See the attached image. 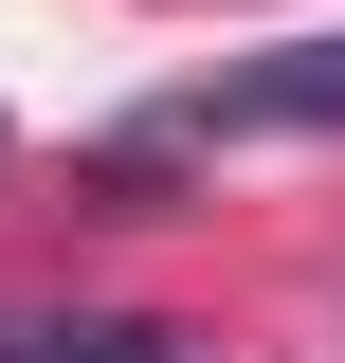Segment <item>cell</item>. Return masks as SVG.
I'll return each mask as SVG.
<instances>
[{
    "label": "cell",
    "mask_w": 345,
    "mask_h": 363,
    "mask_svg": "<svg viewBox=\"0 0 345 363\" xmlns=\"http://www.w3.org/2000/svg\"><path fill=\"white\" fill-rule=\"evenodd\" d=\"M345 128V37H291V55H218L200 91H164L128 128V164H200V145H327Z\"/></svg>",
    "instance_id": "1"
},
{
    "label": "cell",
    "mask_w": 345,
    "mask_h": 363,
    "mask_svg": "<svg viewBox=\"0 0 345 363\" xmlns=\"http://www.w3.org/2000/svg\"><path fill=\"white\" fill-rule=\"evenodd\" d=\"M0 363H200V345L128 327V309H0Z\"/></svg>",
    "instance_id": "2"
}]
</instances>
